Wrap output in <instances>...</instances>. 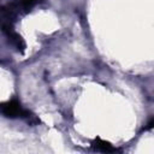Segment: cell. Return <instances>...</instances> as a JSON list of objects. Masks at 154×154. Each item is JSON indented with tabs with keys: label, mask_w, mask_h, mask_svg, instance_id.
<instances>
[{
	"label": "cell",
	"mask_w": 154,
	"mask_h": 154,
	"mask_svg": "<svg viewBox=\"0 0 154 154\" xmlns=\"http://www.w3.org/2000/svg\"><path fill=\"white\" fill-rule=\"evenodd\" d=\"M0 111L1 113L7 118H17L22 116L23 109L20 108V105L17 100H11L0 103Z\"/></svg>",
	"instance_id": "obj_1"
},
{
	"label": "cell",
	"mask_w": 154,
	"mask_h": 154,
	"mask_svg": "<svg viewBox=\"0 0 154 154\" xmlns=\"http://www.w3.org/2000/svg\"><path fill=\"white\" fill-rule=\"evenodd\" d=\"M37 2H40V0H20V10H23L24 12H29Z\"/></svg>",
	"instance_id": "obj_4"
},
{
	"label": "cell",
	"mask_w": 154,
	"mask_h": 154,
	"mask_svg": "<svg viewBox=\"0 0 154 154\" xmlns=\"http://www.w3.org/2000/svg\"><path fill=\"white\" fill-rule=\"evenodd\" d=\"M6 36L8 37V40H10V42L18 49V51H20V52H23L24 51V48H25V42H24V40L22 38V36L20 35H18L14 30L13 31H11V32H8V34H6Z\"/></svg>",
	"instance_id": "obj_3"
},
{
	"label": "cell",
	"mask_w": 154,
	"mask_h": 154,
	"mask_svg": "<svg viewBox=\"0 0 154 154\" xmlns=\"http://www.w3.org/2000/svg\"><path fill=\"white\" fill-rule=\"evenodd\" d=\"M91 146L95 150H99V152H103V153H114L117 152L118 149L114 148L109 142L107 141H103L101 140L100 137H96L93 142H91Z\"/></svg>",
	"instance_id": "obj_2"
}]
</instances>
